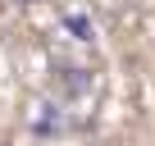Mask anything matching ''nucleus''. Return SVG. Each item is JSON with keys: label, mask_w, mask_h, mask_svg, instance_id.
<instances>
[{"label": "nucleus", "mask_w": 155, "mask_h": 146, "mask_svg": "<svg viewBox=\"0 0 155 146\" xmlns=\"http://www.w3.org/2000/svg\"><path fill=\"white\" fill-rule=\"evenodd\" d=\"M68 32H78V37L87 41V32H91V28H87V18H68Z\"/></svg>", "instance_id": "1"}]
</instances>
